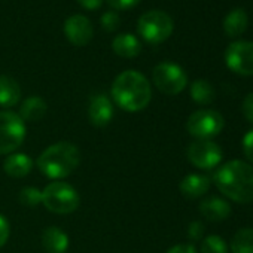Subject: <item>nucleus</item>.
Segmentation results:
<instances>
[{
    "instance_id": "nucleus-32",
    "label": "nucleus",
    "mask_w": 253,
    "mask_h": 253,
    "mask_svg": "<svg viewBox=\"0 0 253 253\" xmlns=\"http://www.w3.org/2000/svg\"><path fill=\"white\" fill-rule=\"evenodd\" d=\"M78 3L88 11H94V9H98L101 6L103 0H78Z\"/></svg>"
},
{
    "instance_id": "nucleus-14",
    "label": "nucleus",
    "mask_w": 253,
    "mask_h": 253,
    "mask_svg": "<svg viewBox=\"0 0 253 253\" xmlns=\"http://www.w3.org/2000/svg\"><path fill=\"white\" fill-rule=\"evenodd\" d=\"M42 246L46 253H66L69 249V237L58 226H48L42 234Z\"/></svg>"
},
{
    "instance_id": "nucleus-5",
    "label": "nucleus",
    "mask_w": 253,
    "mask_h": 253,
    "mask_svg": "<svg viewBox=\"0 0 253 253\" xmlns=\"http://www.w3.org/2000/svg\"><path fill=\"white\" fill-rule=\"evenodd\" d=\"M26 139V124L18 113L0 112V155L14 154Z\"/></svg>"
},
{
    "instance_id": "nucleus-27",
    "label": "nucleus",
    "mask_w": 253,
    "mask_h": 253,
    "mask_svg": "<svg viewBox=\"0 0 253 253\" xmlns=\"http://www.w3.org/2000/svg\"><path fill=\"white\" fill-rule=\"evenodd\" d=\"M243 151L246 158L253 164V128L243 139Z\"/></svg>"
},
{
    "instance_id": "nucleus-10",
    "label": "nucleus",
    "mask_w": 253,
    "mask_h": 253,
    "mask_svg": "<svg viewBox=\"0 0 253 253\" xmlns=\"http://www.w3.org/2000/svg\"><path fill=\"white\" fill-rule=\"evenodd\" d=\"M186 155L189 163L201 170L214 169L222 161V149L211 140H197L191 143Z\"/></svg>"
},
{
    "instance_id": "nucleus-18",
    "label": "nucleus",
    "mask_w": 253,
    "mask_h": 253,
    "mask_svg": "<svg viewBox=\"0 0 253 253\" xmlns=\"http://www.w3.org/2000/svg\"><path fill=\"white\" fill-rule=\"evenodd\" d=\"M112 48L116 55L124 57V58H134L140 54L142 51V43L139 39L133 35H118L113 42Z\"/></svg>"
},
{
    "instance_id": "nucleus-30",
    "label": "nucleus",
    "mask_w": 253,
    "mask_h": 253,
    "mask_svg": "<svg viewBox=\"0 0 253 253\" xmlns=\"http://www.w3.org/2000/svg\"><path fill=\"white\" fill-rule=\"evenodd\" d=\"M243 113L247 118V121L253 124V92L247 94L243 100Z\"/></svg>"
},
{
    "instance_id": "nucleus-13",
    "label": "nucleus",
    "mask_w": 253,
    "mask_h": 253,
    "mask_svg": "<svg viewBox=\"0 0 253 253\" xmlns=\"http://www.w3.org/2000/svg\"><path fill=\"white\" fill-rule=\"evenodd\" d=\"M200 211L201 214L210 220V222H220L229 217L231 214V206L228 204V201L217 198V197H210L206 198L201 204H200Z\"/></svg>"
},
{
    "instance_id": "nucleus-15",
    "label": "nucleus",
    "mask_w": 253,
    "mask_h": 253,
    "mask_svg": "<svg viewBox=\"0 0 253 253\" xmlns=\"http://www.w3.org/2000/svg\"><path fill=\"white\" fill-rule=\"evenodd\" d=\"M3 170L14 179H21L33 170V160L27 154H11L3 163Z\"/></svg>"
},
{
    "instance_id": "nucleus-24",
    "label": "nucleus",
    "mask_w": 253,
    "mask_h": 253,
    "mask_svg": "<svg viewBox=\"0 0 253 253\" xmlns=\"http://www.w3.org/2000/svg\"><path fill=\"white\" fill-rule=\"evenodd\" d=\"M18 200L23 206L36 207V206L42 204V191H39L35 186H26L20 191Z\"/></svg>"
},
{
    "instance_id": "nucleus-16",
    "label": "nucleus",
    "mask_w": 253,
    "mask_h": 253,
    "mask_svg": "<svg viewBox=\"0 0 253 253\" xmlns=\"http://www.w3.org/2000/svg\"><path fill=\"white\" fill-rule=\"evenodd\" d=\"M210 188V179L204 174H188L182 179L179 189L188 198H198Z\"/></svg>"
},
{
    "instance_id": "nucleus-11",
    "label": "nucleus",
    "mask_w": 253,
    "mask_h": 253,
    "mask_svg": "<svg viewBox=\"0 0 253 253\" xmlns=\"http://www.w3.org/2000/svg\"><path fill=\"white\" fill-rule=\"evenodd\" d=\"M92 24L84 15H72L64 23V35L70 43L84 46L92 39Z\"/></svg>"
},
{
    "instance_id": "nucleus-26",
    "label": "nucleus",
    "mask_w": 253,
    "mask_h": 253,
    "mask_svg": "<svg viewBox=\"0 0 253 253\" xmlns=\"http://www.w3.org/2000/svg\"><path fill=\"white\" fill-rule=\"evenodd\" d=\"M107 3L118 11H126L137 6L140 3V0H107Z\"/></svg>"
},
{
    "instance_id": "nucleus-17",
    "label": "nucleus",
    "mask_w": 253,
    "mask_h": 253,
    "mask_svg": "<svg viewBox=\"0 0 253 253\" xmlns=\"http://www.w3.org/2000/svg\"><path fill=\"white\" fill-rule=\"evenodd\" d=\"M21 98V88L18 82L8 76L0 75V106L2 107H14Z\"/></svg>"
},
{
    "instance_id": "nucleus-2",
    "label": "nucleus",
    "mask_w": 253,
    "mask_h": 253,
    "mask_svg": "<svg viewBox=\"0 0 253 253\" xmlns=\"http://www.w3.org/2000/svg\"><path fill=\"white\" fill-rule=\"evenodd\" d=\"M112 98L125 112H140L152 98L151 84L140 72H122L112 84Z\"/></svg>"
},
{
    "instance_id": "nucleus-3",
    "label": "nucleus",
    "mask_w": 253,
    "mask_h": 253,
    "mask_svg": "<svg viewBox=\"0 0 253 253\" xmlns=\"http://www.w3.org/2000/svg\"><path fill=\"white\" fill-rule=\"evenodd\" d=\"M81 163L79 149L69 142H58L46 148L38 158V169L49 179L60 180L70 176Z\"/></svg>"
},
{
    "instance_id": "nucleus-19",
    "label": "nucleus",
    "mask_w": 253,
    "mask_h": 253,
    "mask_svg": "<svg viewBox=\"0 0 253 253\" xmlns=\"http://www.w3.org/2000/svg\"><path fill=\"white\" fill-rule=\"evenodd\" d=\"M46 110H48V106H46V101L42 97H39V95H30L21 104L20 118L23 121L38 122V121H41L46 115Z\"/></svg>"
},
{
    "instance_id": "nucleus-29",
    "label": "nucleus",
    "mask_w": 253,
    "mask_h": 253,
    "mask_svg": "<svg viewBox=\"0 0 253 253\" xmlns=\"http://www.w3.org/2000/svg\"><path fill=\"white\" fill-rule=\"evenodd\" d=\"M11 229H9V222L6 220L5 216L0 214V247H3L9 238Z\"/></svg>"
},
{
    "instance_id": "nucleus-31",
    "label": "nucleus",
    "mask_w": 253,
    "mask_h": 253,
    "mask_svg": "<svg viewBox=\"0 0 253 253\" xmlns=\"http://www.w3.org/2000/svg\"><path fill=\"white\" fill-rule=\"evenodd\" d=\"M167 253H197L192 244H176L167 250Z\"/></svg>"
},
{
    "instance_id": "nucleus-4",
    "label": "nucleus",
    "mask_w": 253,
    "mask_h": 253,
    "mask_svg": "<svg viewBox=\"0 0 253 253\" xmlns=\"http://www.w3.org/2000/svg\"><path fill=\"white\" fill-rule=\"evenodd\" d=\"M79 203L81 198L78 191L63 180L51 182L42 191V204L46 210L57 214L73 213L79 207Z\"/></svg>"
},
{
    "instance_id": "nucleus-8",
    "label": "nucleus",
    "mask_w": 253,
    "mask_h": 253,
    "mask_svg": "<svg viewBox=\"0 0 253 253\" xmlns=\"http://www.w3.org/2000/svg\"><path fill=\"white\" fill-rule=\"evenodd\" d=\"M152 79L155 86L167 95L180 94L188 84L185 70L179 64L170 61L160 63L152 72Z\"/></svg>"
},
{
    "instance_id": "nucleus-1",
    "label": "nucleus",
    "mask_w": 253,
    "mask_h": 253,
    "mask_svg": "<svg viewBox=\"0 0 253 253\" xmlns=\"http://www.w3.org/2000/svg\"><path fill=\"white\" fill-rule=\"evenodd\" d=\"M216 188L229 200L249 204L253 201V167L244 161H228L213 176Z\"/></svg>"
},
{
    "instance_id": "nucleus-25",
    "label": "nucleus",
    "mask_w": 253,
    "mask_h": 253,
    "mask_svg": "<svg viewBox=\"0 0 253 253\" xmlns=\"http://www.w3.org/2000/svg\"><path fill=\"white\" fill-rule=\"evenodd\" d=\"M101 26L106 32H115L119 27V17L116 12H106L101 17Z\"/></svg>"
},
{
    "instance_id": "nucleus-12",
    "label": "nucleus",
    "mask_w": 253,
    "mask_h": 253,
    "mask_svg": "<svg viewBox=\"0 0 253 253\" xmlns=\"http://www.w3.org/2000/svg\"><path fill=\"white\" fill-rule=\"evenodd\" d=\"M88 118L92 125L104 126L113 118V104L106 94H95L88 104Z\"/></svg>"
},
{
    "instance_id": "nucleus-6",
    "label": "nucleus",
    "mask_w": 253,
    "mask_h": 253,
    "mask_svg": "<svg viewBox=\"0 0 253 253\" xmlns=\"http://www.w3.org/2000/svg\"><path fill=\"white\" fill-rule=\"evenodd\" d=\"M174 24L169 14L163 11H149L139 20L137 30L140 36L152 45H158L167 41L173 33Z\"/></svg>"
},
{
    "instance_id": "nucleus-7",
    "label": "nucleus",
    "mask_w": 253,
    "mask_h": 253,
    "mask_svg": "<svg viewBox=\"0 0 253 253\" xmlns=\"http://www.w3.org/2000/svg\"><path fill=\"white\" fill-rule=\"evenodd\" d=\"M223 116L211 109H201L194 112L186 122L188 133L198 140H210L223 130Z\"/></svg>"
},
{
    "instance_id": "nucleus-20",
    "label": "nucleus",
    "mask_w": 253,
    "mask_h": 253,
    "mask_svg": "<svg viewBox=\"0 0 253 253\" xmlns=\"http://www.w3.org/2000/svg\"><path fill=\"white\" fill-rule=\"evenodd\" d=\"M247 24H249V17H247L246 11L238 8V9L231 11L225 17V20H223V30H225L226 36L238 38V36H241L246 32Z\"/></svg>"
},
{
    "instance_id": "nucleus-23",
    "label": "nucleus",
    "mask_w": 253,
    "mask_h": 253,
    "mask_svg": "<svg viewBox=\"0 0 253 253\" xmlns=\"http://www.w3.org/2000/svg\"><path fill=\"white\" fill-rule=\"evenodd\" d=\"M201 253H228V246L219 235H209L201 243Z\"/></svg>"
},
{
    "instance_id": "nucleus-22",
    "label": "nucleus",
    "mask_w": 253,
    "mask_h": 253,
    "mask_svg": "<svg viewBox=\"0 0 253 253\" xmlns=\"http://www.w3.org/2000/svg\"><path fill=\"white\" fill-rule=\"evenodd\" d=\"M232 253H253V229L241 228L231 240Z\"/></svg>"
},
{
    "instance_id": "nucleus-9",
    "label": "nucleus",
    "mask_w": 253,
    "mask_h": 253,
    "mask_svg": "<svg viewBox=\"0 0 253 253\" xmlns=\"http://www.w3.org/2000/svg\"><path fill=\"white\" fill-rule=\"evenodd\" d=\"M225 63L237 75L253 76V42H232L225 51Z\"/></svg>"
},
{
    "instance_id": "nucleus-21",
    "label": "nucleus",
    "mask_w": 253,
    "mask_h": 253,
    "mask_svg": "<svg viewBox=\"0 0 253 253\" xmlns=\"http://www.w3.org/2000/svg\"><path fill=\"white\" fill-rule=\"evenodd\" d=\"M191 97L198 104H210L214 101L216 92L210 82L204 79H198L191 85Z\"/></svg>"
},
{
    "instance_id": "nucleus-28",
    "label": "nucleus",
    "mask_w": 253,
    "mask_h": 253,
    "mask_svg": "<svg viewBox=\"0 0 253 253\" xmlns=\"http://www.w3.org/2000/svg\"><path fill=\"white\" fill-rule=\"evenodd\" d=\"M203 234H204V225L198 220L195 222H191L189 223V228H188V235L191 240H201L203 238Z\"/></svg>"
}]
</instances>
